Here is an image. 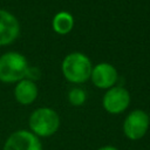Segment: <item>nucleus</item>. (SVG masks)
Wrapping results in <instances>:
<instances>
[{
	"label": "nucleus",
	"mask_w": 150,
	"mask_h": 150,
	"mask_svg": "<svg viewBox=\"0 0 150 150\" xmlns=\"http://www.w3.org/2000/svg\"><path fill=\"white\" fill-rule=\"evenodd\" d=\"M60 124L61 120L59 114L54 109L48 107H41L35 109L28 118L29 131H32L40 139L48 138L56 134Z\"/></svg>",
	"instance_id": "f257e3e1"
},
{
	"label": "nucleus",
	"mask_w": 150,
	"mask_h": 150,
	"mask_svg": "<svg viewBox=\"0 0 150 150\" xmlns=\"http://www.w3.org/2000/svg\"><path fill=\"white\" fill-rule=\"evenodd\" d=\"M63 76L71 83H84L90 79L93 66L87 55L80 52L68 54L61 64Z\"/></svg>",
	"instance_id": "f03ea898"
},
{
	"label": "nucleus",
	"mask_w": 150,
	"mask_h": 150,
	"mask_svg": "<svg viewBox=\"0 0 150 150\" xmlns=\"http://www.w3.org/2000/svg\"><path fill=\"white\" fill-rule=\"evenodd\" d=\"M28 62L18 52H8L0 56V81L4 83H18L26 76Z\"/></svg>",
	"instance_id": "7ed1b4c3"
},
{
	"label": "nucleus",
	"mask_w": 150,
	"mask_h": 150,
	"mask_svg": "<svg viewBox=\"0 0 150 150\" xmlns=\"http://www.w3.org/2000/svg\"><path fill=\"white\" fill-rule=\"evenodd\" d=\"M150 127L149 115L142 109H135L130 111L123 121L122 130L123 135L130 141L142 139Z\"/></svg>",
	"instance_id": "20e7f679"
},
{
	"label": "nucleus",
	"mask_w": 150,
	"mask_h": 150,
	"mask_svg": "<svg viewBox=\"0 0 150 150\" xmlns=\"http://www.w3.org/2000/svg\"><path fill=\"white\" fill-rule=\"evenodd\" d=\"M2 150H43V146L41 139L32 131L20 129L7 137Z\"/></svg>",
	"instance_id": "39448f33"
},
{
	"label": "nucleus",
	"mask_w": 150,
	"mask_h": 150,
	"mask_svg": "<svg viewBox=\"0 0 150 150\" xmlns=\"http://www.w3.org/2000/svg\"><path fill=\"white\" fill-rule=\"evenodd\" d=\"M130 104L129 91L120 86H114L108 89L102 98L103 109L111 115H118L127 110Z\"/></svg>",
	"instance_id": "423d86ee"
},
{
	"label": "nucleus",
	"mask_w": 150,
	"mask_h": 150,
	"mask_svg": "<svg viewBox=\"0 0 150 150\" xmlns=\"http://www.w3.org/2000/svg\"><path fill=\"white\" fill-rule=\"evenodd\" d=\"M117 79H118V73L116 68L108 62H101L96 64L93 68L90 75V80L95 87L107 90L116 84Z\"/></svg>",
	"instance_id": "0eeeda50"
},
{
	"label": "nucleus",
	"mask_w": 150,
	"mask_h": 150,
	"mask_svg": "<svg viewBox=\"0 0 150 150\" xmlns=\"http://www.w3.org/2000/svg\"><path fill=\"white\" fill-rule=\"evenodd\" d=\"M20 34L18 19L6 9H0V46L11 45Z\"/></svg>",
	"instance_id": "6e6552de"
},
{
	"label": "nucleus",
	"mask_w": 150,
	"mask_h": 150,
	"mask_svg": "<svg viewBox=\"0 0 150 150\" xmlns=\"http://www.w3.org/2000/svg\"><path fill=\"white\" fill-rule=\"evenodd\" d=\"M39 90L38 87L35 84V82L23 79L21 81H19L15 84L14 88V97L18 103L22 104V105H29L32 104L36 97H38Z\"/></svg>",
	"instance_id": "1a4fd4ad"
},
{
	"label": "nucleus",
	"mask_w": 150,
	"mask_h": 150,
	"mask_svg": "<svg viewBox=\"0 0 150 150\" xmlns=\"http://www.w3.org/2000/svg\"><path fill=\"white\" fill-rule=\"evenodd\" d=\"M52 26H53V29L57 34H61V35L68 34L74 27L73 15L68 12H59L54 16L52 21Z\"/></svg>",
	"instance_id": "9d476101"
},
{
	"label": "nucleus",
	"mask_w": 150,
	"mask_h": 150,
	"mask_svg": "<svg viewBox=\"0 0 150 150\" xmlns=\"http://www.w3.org/2000/svg\"><path fill=\"white\" fill-rule=\"evenodd\" d=\"M86 100H87L86 91L81 88H73L68 93V101L74 107H80L84 104Z\"/></svg>",
	"instance_id": "9b49d317"
},
{
	"label": "nucleus",
	"mask_w": 150,
	"mask_h": 150,
	"mask_svg": "<svg viewBox=\"0 0 150 150\" xmlns=\"http://www.w3.org/2000/svg\"><path fill=\"white\" fill-rule=\"evenodd\" d=\"M40 76H41V71H40L39 68H36V67H29V66H28V68H27V70H26V76H25V79L35 82L36 80L40 79Z\"/></svg>",
	"instance_id": "f8f14e48"
},
{
	"label": "nucleus",
	"mask_w": 150,
	"mask_h": 150,
	"mask_svg": "<svg viewBox=\"0 0 150 150\" xmlns=\"http://www.w3.org/2000/svg\"><path fill=\"white\" fill-rule=\"evenodd\" d=\"M96 150H120V149H117V148L114 146V145H103V146H100V148L96 149Z\"/></svg>",
	"instance_id": "ddd939ff"
},
{
	"label": "nucleus",
	"mask_w": 150,
	"mask_h": 150,
	"mask_svg": "<svg viewBox=\"0 0 150 150\" xmlns=\"http://www.w3.org/2000/svg\"><path fill=\"white\" fill-rule=\"evenodd\" d=\"M149 118H150V114H149Z\"/></svg>",
	"instance_id": "4468645a"
}]
</instances>
